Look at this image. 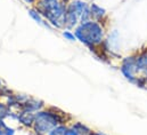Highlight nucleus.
<instances>
[{
	"mask_svg": "<svg viewBox=\"0 0 147 135\" xmlns=\"http://www.w3.org/2000/svg\"><path fill=\"white\" fill-rule=\"evenodd\" d=\"M74 34L76 40L88 47L100 60L106 59L110 48L106 41V29L103 24L94 20L80 23L74 29Z\"/></svg>",
	"mask_w": 147,
	"mask_h": 135,
	"instance_id": "obj_1",
	"label": "nucleus"
},
{
	"mask_svg": "<svg viewBox=\"0 0 147 135\" xmlns=\"http://www.w3.org/2000/svg\"><path fill=\"white\" fill-rule=\"evenodd\" d=\"M72 116L67 112L61 110L56 106H46L42 110L36 112L34 116V124L32 127V131L34 134L38 135H47L53 128H55L58 125H67L70 121H72Z\"/></svg>",
	"mask_w": 147,
	"mask_h": 135,
	"instance_id": "obj_2",
	"label": "nucleus"
},
{
	"mask_svg": "<svg viewBox=\"0 0 147 135\" xmlns=\"http://www.w3.org/2000/svg\"><path fill=\"white\" fill-rule=\"evenodd\" d=\"M67 5V0H37L33 7L53 28L64 30V16Z\"/></svg>",
	"mask_w": 147,
	"mask_h": 135,
	"instance_id": "obj_3",
	"label": "nucleus"
},
{
	"mask_svg": "<svg viewBox=\"0 0 147 135\" xmlns=\"http://www.w3.org/2000/svg\"><path fill=\"white\" fill-rule=\"evenodd\" d=\"M120 71L122 76L131 84L135 86H138L140 88H146V84L139 78L137 69H136V63H135V54H131L124 59H122L120 63Z\"/></svg>",
	"mask_w": 147,
	"mask_h": 135,
	"instance_id": "obj_4",
	"label": "nucleus"
},
{
	"mask_svg": "<svg viewBox=\"0 0 147 135\" xmlns=\"http://www.w3.org/2000/svg\"><path fill=\"white\" fill-rule=\"evenodd\" d=\"M80 24V18L79 15L74 8L72 1L69 2L67 8H66V13L64 16V30H71L75 29L78 25Z\"/></svg>",
	"mask_w": 147,
	"mask_h": 135,
	"instance_id": "obj_5",
	"label": "nucleus"
},
{
	"mask_svg": "<svg viewBox=\"0 0 147 135\" xmlns=\"http://www.w3.org/2000/svg\"><path fill=\"white\" fill-rule=\"evenodd\" d=\"M74 8L79 15L80 23H84L91 20V12H90V5L82 0H73L72 1Z\"/></svg>",
	"mask_w": 147,
	"mask_h": 135,
	"instance_id": "obj_6",
	"label": "nucleus"
},
{
	"mask_svg": "<svg viewBox=\"0 0 147 135\" xmlns=\"http://www.w3.org/2000/svg\"><path fill=\"white\" fill-rule=\"evenodd\" d=\"M90 12H91V20L99 22L104 27H106V23L109 22V15L105 8L97 3H90Z\"/></svg>",
	"mask_w": 147,
	"mask_h": 135,
	"instance_id": "obj_7",
	"label": "nucleus"
},
{
	"mask_svg": "<svg viewBox=\"0 0 147 135\" xmlns=\"http://www.w3.org/2000/svg\"><path fill=\"white\" fill-rule=\"evenodd\" d=\"M43 108H46V103L42 101V100L30 96L24 103H22V105H21V110H20V111H25V112H32V113H36V112H38V111L42 110Z\"/></svg>",
	"mask_w": 147,
	"mask_h": 135,
	"instance_id": "obj_8",
	"label": "nucleus"
},
{
	"mask_svg": "<svg viewBox=\"0 0 147 135\" xmlns=\"http://www.w3.org/2000/svg\"><path fill=\"white\" fill-rule=\"evenodd\" d=\"M34 116H36V113H32V112L18 111L17 112V121L26 128H32L33 124H34Z\"/></svg>",
	"mask_w": 147,
	"mask_h": 135,
	"instance_id": "obj_9",
	"label": "nucleus"
},
{
	"mask_svg": "<svg viewBox=\"0 0 147 135\" xmlns=\"http://www.w3.org/2000/svg\"><path fill=\"white\" fill-rule=\"evenodd\" d=\"M29 15L31 16V18L32 20H34L36 22H37L38 24H40V25H43V27H46V28H49V29H53V27L43 18V16L38 12L37 9L34 8V7H32V8H30L29 9Z\"/></svg>",
	"mask_w": 147,
	"mask_h": 135,
	"instance_id": "obj_10",
	"label": "nucleus"
},
{
	"mask_svg": "<svg viewBox=\"0 0 147 135\" xmlns=\"http://www.w3.org/2000/svg\"><path fill=\"white\" fill-rule=\"evenodd\" d=\"M70 126L73 127L80 135H88L92 132V130L89 126H87L86 124H83L82 121H73Z\"/></svg>",
	"mask_w": 147,
	"mask_h": 135,
	"instance_id": "obj_11",
	"label": "nucleus"
},
{
	"mask_svg": "<svg viewBox=\"0 0 147 135\" xmlns=\"http://www.w3.org/2000/svg\"><path fill=\"white\" fill-rule=\"evenodd\" d=\"M69 128H70V125H65V124L58 125L55 128H53L47 135H67Z\"/></svg>",
	"mask_w": 147,
	"mask_h": 135,
	"instance_id": "obj_12",
	"label": "nucleus"
},
{
	"mask_svg": "<svg viewBox=\"0 0 147 135\" xmlns=\"http://www.w3.org/2000/svg\"><path fill=\"white\" fill-rule=\"evenodd\" d=\"M11 112L13 111L8 108L6 102H2L0 100V120H5L6 118H9Z\"/></svg>",
	"mask_w": 147,
	"mask_h": 135,
	"instance_id": "obj_13",
	"label": "nucleus"
},
{
	"mask_svg": "<svg viewBox=\"0 0 147 135\" xmlns=\"http://www.w3.org/2000/svg\"><path fill=\"white\" fill-rule=\"evenodd\" d=\"M15 130L8 126L5 120H0V135H15Z\"/></svg>",
	"mask_w": 147,
	"mask_h": 135,
	"instance_id": "obj_14",
	"label": "nucleus"
},
{
	"mask_svg": "<svg viewBox=\"0 0 147 135\" xmlns=\"http://www.w3.org/2000/svg\"><path fill=\"white\" fill-rule=\"evenodd\" d=\"M62 34H63V37H64L66 40H69V41H75V40H76V37H75L74 32L70 31V30H63Z\"/></svg>",
	"mask_w": 147,
	"mask_h": 135,
	"instance_id": "obj_15",
	"label": "nucleus"
},
{
	"mask_svg": "<svg viewBox=\"0 0 147 135\" xmlns=\"http://www.w3.org/2000/svg\"><path fill=\"white\" fill-rule=\"evenodd\" d=\"M67 135H80L75 130H74L73 127H71L70 126V128H69V132H67Z\"/></svg>",
	"mask_w": 147,
	"mask_h": 135,
	"instance_id": "obj_16",
	"label": "nucleus"
},
{
	"mask_svg": "<svg viewBox=\"0 0 147 135\" xmlns=\"http://www.w3.org/2000/svg\"><path fill=\"white\" fill-rule=\"evenodd\" d=\"M90 135H107L106 133H104V132H100V131H92Z\"/></svg>",
	"mask_w": 147,
	"mask_h": 135,
	"instance_id": "obj_17",
	"label": "nucleus"
},
{
	"mask_svg": "<svg viewBox=\"0 0 147 135\" xmlns=\"http://www.w3.org/2000/svg\"><path fill=\"white\" fill-rule=\"evenodd\" d=\"M24 1H25L26 3H30V5H34L37 0H24Z\"/></svg>",
	"mask_w": 147,
	"mask_h": 135,
	"instance_id": "obj_18",
	"label": "nucleus"
},
{
	"mask_svg": "<svg viewBox=\"0 0 147 135\" xmlns=\"http://www.w3.org/2000/svg\"><path fill=\"white\" fill-rule=\"evenodd\" d=\"M0 87H2V81H1V79H0Z\"/></svg>",
	"mask_w": 147,
	"mask_h": 135,
	"instance_id": "obj_19",
	"label": "nucleus"
},
{
	"mask_svg": "<svg viewBox=\"0 0 147 135\" xmlns=\"http://www.w3.org/2000/svg\"><path fill=\"white\" fill-rule=\"evenodd\" d=\"M36 135H38V134H36Z\"/></svg>",
	"mask_w": 147,
	"mask_h": 135,
	"instance_id": "obj_20",
	"label": "nucleus"
}]
</instances>
